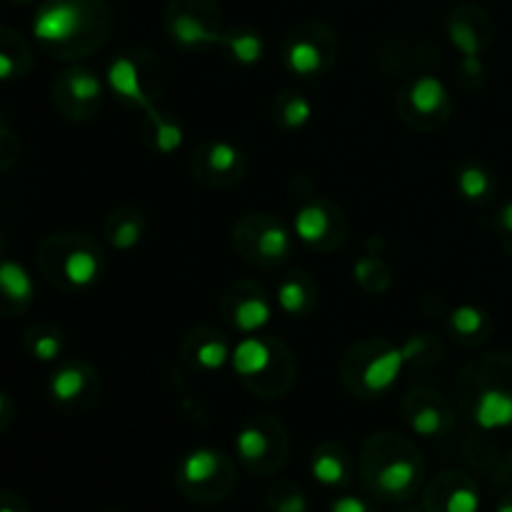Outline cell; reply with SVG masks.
Wrapping results in <instances>:
<instances>
[{"instance_id":"1","label":"cell","mask_w":512,"mask_h":512,"mask_svg":"<svg viewBox=\"0 0 512 512\" xmlns=\"http://www.w3.org/2000/svg\"><path fill=\"white\" fill-rule=\"evenodd\" d=\"M108 0H43L33 18V38L58 60H83L113 38Z\"/></svg>"},{"instance_id":"2","label":"cell","mask_w":512,"mask_h":512,"mask_svg":"<svg viewBox=\"0 0 512 512\" xmlns=\"http://www.w3.org/2000/svg\"><path fill=\"white\" fill-rule=\"evenodd\" d=\"M363 490L380 503H410L425 485V460L418 445L393 430L368 435L358 458Z\"/></svg>"},{"instance_id":"3","label":"cell","mask_w":512,"mask_h":512,"mask_svg":"<svg viewBox=\"0 0 512 512\" xmlns=\"http://www.w3.org/2000/svg\"><path fill=\"white\" fill-rule=\"evenodd\" d=\"M510 363L498 355H485L465 365L455 383L458 405L470 423L483 433L512 428Z\"/></svg>"},{"instance_id":"4","label":"cell","mask_w":512,"mask_h":512,"mask_svg":"<svg viewBox=\"0 0 512 512\" xmlns=\"http://www.w3.org/2000/svg\"><path fill=\"white\" fill-rule=\"evenodd\" d=\"M230 368L248 393L263 400H280L298 378V360L278 335H240L233 345Z\"/></svg>"},{"instance_id":"5","label":"cell","mask_w":512,"mask_h":512,"mask_svg":"<svg viewBox=\"0 0 512 512\" xmlns=\"http://www.w3.org/2000/svg\"><path fill=\"white\" fill-rule=\"evenodd\" d=\"M38 270L50 285L68 293L95 288L105 273V250L93 235L55 233L38 250Z\"/></svg>"},{"instance_id":"6","label":"cell","mask_w":512,"mask_h":512,"mask_svg":"<svg viewBox=\"0 0 512 512\" xmlns=\"http://www.w3.org/2000/svg\"><path fill=\"white\" fill-rule=\"evenodd\" d=\"M403 370V348L380 335L350 345L338 365L340 383L358 400H380L390 395L400 383Z\"/></svg>"},{"instance_id":"7","label":"cell","mask_w":512,"mask_h":512,"mask_svg":"<svg viewBox=\"0 0 512 512\" xmlns=\"http://www.w3.org/2000/svg\"><path fill=\"white\" fill-rule=\"evenodd\" d=\"M238 468L225 450L200 445L175 465V488L195 505H220L235 493Z\"/></svg>"},{"instance_id":"8","label":"cell","mask_w":512,"mask_h":512,"mask_svg":"<svg viewBox=\"0 0 512 512\" xmlns=\"http://www.w3.org/2000/svg\"><path fill=\"white\" fill-rule=\"evenodd\" d=\"M230 240L243 263L263 270L283 268L293 258L295 250L293 228L278 215L265 213V210L240 215L235 220Z\"/></svg>"},{"instance_id":"9","label":"cell","mask_w":512,"mask_h":512,"mask_svg":"<svg viewBox=\"0 0 512 512\" xmlns=\"http://www.w3.org/2000/svg\"><path fill=\"white\" fill-rule=\"evenodd\" d=\"M235 455L245 473L273 478L288 465L290 435L275 415H255L235 433Z\"/></svg>"},{"instance_id":"10","label":"cell","mask_w":512,"mask_h":512,"mask_svg":"<svg viewBox=\"0 0 512 512\" xmlns=\"http://www.w3.org/2000/svg\"><path fill=\"white\" fill-rule=\"evenodd\" d=\"M340 55V38L323 20H305L288 30L280 48L285 70L300 80H318L330 73Z\"/></svg>"},{"instance_id":"11","label":"cell","mask_w":512,"mask_h":512,"mask_svg":"<svg viewBox=\"0 0 512 512\" xmlns=\"http://www.w3.org/2000/svg\"><path fill=\"white\" fill-rule=\"evenodd\" d=\"M165 33L175 48H220L225 35L220 3L218 0H168Z\"/></svg>"},{"instance_id":"12","label":"cell","mask_w":512,"mask_h":512,"mask_svg":"<svg viewBox=\"0 0 512 512\" xmlns=\"http://www.w3.org/2000/svg\"><path fill=\"white\" fill-rule=\"evenodd\" d=\"M395 108H398V118L410 130L438 133L453 115V98H450L448 85L438 75L420 73L398 90Z\"/></svg>"},{"instance_id":"13","label":"cell","mask_w":512,"mask_h":512,"mask_svg":"<svg viewBox=\"0 0 512 512\" xmlns=\"http://www.w3.org/2000/svg\"><path fill=\"white\" fill-rule=\"evenodd\" d=\"M293 235L318 255H333L348 243V218L343 208L325 195H305L293 213Z\"/></svg>"},{"instance_id":"14","label":"cell","mask_w":512,"mask_h":512,"mask_svg":"<svg viewBox=\"0 0 512 512\" xmlns=\"http://www.w3.org/2000/svg\"><path fill=\"white\" fill-rule=\"evenodd\" d=\"M188 173L208 190L235 188L248 173V155L233 140H205L190 153Z\"/></svg>"},{"instance_id":"15","label":"cell","mask_w":512,"mask_h":512,"mask_svg":"<svg viewBox=\"0 0 512 512\" xmlns=\"http://www.w3.org/2000/svg\"><path fill=\"white\" fill-rule=\"evenodd\" d=\"M220 318L228 330L238 335L263 333L275 313V300L265 293V288L255 280L243 278L230 283L220 295Z\"/></svg>"},{"instance_id":"16","label":"cell","mask_w":512,"mask_h":512,"mask_svg":"<svg viewBox=\"0 0 512 512\" xmlns=\"http://www.w3.org/2000/svg\"><path fill=\"white\" fill-rule=\"evenodd\" d=\"M103 393L100 373L88 360H65L48 378V395L55 408L68 415L88 413Z\"/></svg>"},{"instance_id":"17","label":"cell","mask_w":512,"mask_h":512,"mask_svg":"<svg viewBox=\"0 0 512 512\" xmlns=\"http://www.w3.org/2000/svg\"><path fill=\"white\" fill-rule=\"evenodd\" d=\"M103 80L85 65H70L53 80V103L60 115L75 123L93 120L103 108Z\"/></svg>"},{"instance_id":"18","label":"cell","mask_w":512,"mask_h":512,"mask_svg":"<svg viewBox=\"0 0 512 512\" xmlns=\"http://www.w3.org/2000/svg\"><path fill=\"white\" fill-rule=\"evenodd\" d=\"M400 418L408 425V430L418 438L433 440L445 438L455 428L453 403L443 393L430 388H413L400 400Z\"/></svg>"},{"instance_id":"19","label":"cell","mask_w":512,"mask_h":512,"mask_svg":"<svg viewBox=\"0 0 512 512\" xmlns=\"http://www.w3.org/2000/svg\"><path fill=\"white\" fill-rule=\"evenodd\" d=\"M145 58L143 53H125L115 55L108 63V73H105V83L108 90L118 100H123L130 108H138L140 113L153 105H158L155 100L153 88L148 85V75H145Z\"/></svg>"},{"instance_id":"20","label":"cell","mask_w":512,"mask_h":512,"mask_svg":"<svg viewBox=\"0 0 512 512\" xmlns=\"http://www.w3.org/2000/svg\"><path fill=\"white\" fill-rule=\"evenodd\" d=\"M445 33L450 45L460 53V58H483L485 48L493 43V20L483 8L473 3H463L450 10L445 20Z\"/></svg>"},{"instance_id":"21","label":"cell","mask_w":512,"mask_h":512,"mask_svg":"<svg viewBox=\"0 0 512 512\" xmlns=\"http://www.w3.org/2000/svg\"><path fill=\"white\" fill-rule=\"evenodd\" d=\"M425 512H480V488L470 475L443 470L423 485Z\"/></svg>"},{"instance_id":"22","label":"cell","mask_w":512,"mask_h":512,"mask_svg":"<svg viewBox=\"0 0 512 512\" xmlns=\"http://www.w3.org/2000/svg\"><path fill=\"white\" fill-rule=\"evenodd\" d=\"M178 355L190 370L210 375L223 370L225 365H230L233 345H230V340L225 338L218 328L198 325V328H190L188 333L180 338Z\"/></svg>"},{"instance_id":"23","label":"cell","mask_w":512,"mask_h":512,"mask_svg":"<svg viewBox=\"0 0 512 512\" xmlns=\"http://www.w3.org/2000/svg\"><path fill=\"white\" fill-rule=\"evenodd\" d=\"M355 465L353 453L348 445L338 443V440H325L310 455V475L318 485L328 490H345L353 485L355 480Z\"/></svg>"},{"instance_id":"24","label":"cell","mask_w":512,"mask_h":512,"mask_svg":"<svg viewBox=\"0 0 512 512\" xmlns=\"http://www.w3.org/2000/svg\"><path fill=\"white\" fill-rule=\"evenodd\" d=\"M318 283L313 280V275L308 270H290L280 278L278 288H275V308L283 315L293 320H303L308 315H313V310L318 308Z\"/></svg>"},{"instance_id":"25","label":"cell","mask_w":512,"mask_h":512,"mask_svg":"<svg viewBox=\"0 0 512 512\" xmlns=\"http://www.w3.org/2000/svg\"><path fill=\"white\" fill-rule=\"evenodd\" d=\"M148 233V218L135 205H120L110 210L103 223V240L110 250L118 253H130L138 248Z\"/></svg>"},{"instance_id":"26","label":"cell","mask_w":512,"mask_h":512,"mask_svg":"<svg viewBox=\"0 0 512 512\" xmlns=\"http://www.w3.org/2000/svg\"><path fill=\"white\" fill-rule=\"evenodd\" d=\"M140 133H143L145 145L153 150L155 155H173L183 148L185 130L180 120L173 113L163 110L160 105L143 110L140 118Z\"/></svg>"},{"instance_id":"27","label":"cell","mask_w":512,"mask_h":512,"mask_svg":"<svg viewBox=\"0 0 512 512\" xmlns=\"http://www.w3.org/2000/svg\"><path fill=\"white\" fill-rule=\"evenodd\" d=\"M35 298V283L18 260H0V315H20Z\"/></svg>"},{"instance_id":"28","label":"cell","mask_w":512,"mask_h":512,"mask_svg":"<svg viewBox=\"0 0 512 512\" xmlns=\"http://www.w3.org/2000/svg\"><path fill=\"white\" fill-rule=\"evenodd\" d=\"M493 330V320L478 305L463 303L448 313V333L455 343L465 345V348H475L483 345L490 338Z\"/></svg>"},{"instance_id":"29","label":"cell","mask_w":512,"mask_h":512,"mask_svg":"<svg viewBox=\"0 0 512 512\" xmlns=\"http://www.w3.org/2000/svg\"><path fill=\"white\" fill-rule=\"evenodd\" d=\"M270 115H273V123L280 130L295 133V130H303L313 120V103L298 88H283L280 93H275Z\"/></svg>"},{"instance_id":"30","label":"cell","mask_w":512,"mask_h":512,"mask_svg":"<svg viewBox=\"0 0 512 512\" xmlns=\"http://www.w3.org/2000/svg\"><path fill=\"white\" fill-rule=\"evenodd\" d=\"M220 48L230 55L235 65H243V68H253L265 58V38L260 35V30L250 28V25L225 30Z\"/></svg>"},{"instance_id":"31","label":"cell","mask_w":512,"mask_h":512,"mask_svg":"<svg viewBox=\"0 0 512 512\" xmlns=\"http://www.w3.org/2000/svg\"><path fill=\"white\" fill-rule=\"evenodd\" d=\"M455 188H458L460 198L468 200V203L483 205L493 198L495 193V178L483 163L478 160H468V163H460L455 170Z\"/></svg>"},{"instance_id":"32","label":"cell","mask_w":512,"mask_h":512,"mask_svg":"<svg viewBox=\"0 0 512 512\" xmlns=\"http://www.w3.org/2000/svg\"><path fill=\"white\" fill-rule=\"evenodd\" d=\"M25 348L38 363H58L65 353V335L55 323L40 320L25 333Z\"/></svg>"},{"instance_id":"33","label":"cell","mask_w":512,"mask_h":512,"mask_svg":"<svg viewBox=\"0 0 512 512\" xmlns=\"http://www.w3.org/2000/svg\"><path fill=\"white\" fill-rule=\"evenodd\" d=\"M33 65V53L20 33L10 28H0V83L20 78Z\"/></svg>"},{"instance_id":"34","label":"cell","mask_w":512,"mask_h":512,"mask_svg":"<svg viewBox=\"0 0 512 512\" xmlns=\"http://www.w3.org/2000/svg\"><path fill=\"white\" fill-rule=\"evenodd\" d=\"M353 280L365 295H385L390 290V283H393V270L385 263L383 255L378 253H365L360 255L353 263Z\"/></svg>"},{"instance_id":"35","label":"cell","mask_w":512,"mask_h":512,"mask_svg":"<svg viewBox=\"0 0 512 512\" xmlns=\"http://www.w3.org/2000/svg\"><path fill=\"white\" fill-rule=\"evenodd\" d=\"M405 365L410 368H433L443 360V340L433 333H413L403 345Z\"/></svg>"},{"instance_id":"36","label":"cell","mask_w":512,"mask_h":512,"mask_svg":"<svg viewBox=\"0 0 512 512\" xmlns=\"http://www.w3.org/2000/svg\"><path fill=\"white\" fill-rule=\"evenodd\" d=\"M268 512H308V495L293 480H278L265 495Z\"/></svg>"},{"instance_id":"37","label":"cell","mask_w":512,"mask_h":512,"mask_svg":"<svg viewBox=\"0 0 512 512\" xmlns=\"http://www.w3.org/2000/svg\"><path fill=\"white\" fill-rule=\"evenodd\" d=\"M328 512H378V508L368 498H363V495L343 493L330 503Z\"/></svg>"},{"instance_id":"38","label":"cell","mask_w":512,"mask_h":512,"mask_svg":"<svg viewBox=\"0 0 512 512\" xmlns=\"http://www.w3.org/2000/svg\"><path fill=\"white\" fill-rule=\"evenodd\" d=\"M18 160V140L5 125H0V170H8Z\"/></svg>"},{"instance_id":"39","label":"cell","mask_w":512,"mask_h":512,"mask_svg":"<svg viewBox=\"0 0 512 512\" xmlns=\"http://www.w3.org/2000/svg\"><path fill=\"white\" fill-rule=\"evenodd\" d=\"M495 230H498V238L503 240L505 248L512 253V200L500 205L498 218H495Z\"/></svg>"},{"instance_id":"40","label":"cell","mask_w":512,"mask_h":512,"mask_svg":"<svg viewBox=\"0 0 512 512\" xmlns=\"http://www.w3.org/2000/svg\"><path fill=\"white\" fill-rule=\"evenodd\" d=\"M460 75H463V80H475V83L483 80V58H460Z\"/></svg>"},{"instance_id":"41","label":"cell","mask_w":512,"mask_h":512,"mask_svg":"<svg viewBox=\"0 0 512 512\" xmlns=\"http://www.w3.org/2000/svg\"><path fill=\"white\" fill-rule=\"evenodd\" d=\"M0 512H30L28 503L13 490H0Z\"/></svg>"},{"instance_id":"42","label":"cell","mask_w":512,"mask_h":512,"mask_svg":"<svg viewBox=\"0 0 512 512\" xmlns=\"http://www.w3.org/2000/svg\"><path fill=\"white\" fill-rule=\"evenodd\" d=\"M13 420V400L8 393L0 390V430L8 428V423Z\"/></svg>"},{"instance_id":"43","label":"cell","mask_w":512,"mask_h":512,"mask_svg":"<svg viewBox=\"0 0 512 512\" xmlns=\"http://www.w3.org/2000/svg\"><path fill=\"white\" fill-rule=\"evenodd\" d=\"M495 512H512V495H508V498L500 500V505L495 508Z\"/></svg>"},{"instance_id":"44","label":"cell","mask_w":512,"mask_h":512,"mask_svg":"<svg viewBox=\"0 0 512 512\" xmlns=\"http://www.w3.org/2000/svg\"><path fill=\"white\" fill-rule=\"evenodd\" d=\"M13 3H18V5H25V3H33V0H13Z\"/></svg>"},{"instance_id":"45","label":"cell","mask_w":512,"mask_h":512,"mask_svg":"<svg viewBox=\"0 0 512 512\" xmlns=\"http://www.w3.org/2000/svg\"><path fill=\"white\" fill-rule=\"evenodd\" d=\"M110 512H123V510H110Z\"/></svg>"}]
</instances>
